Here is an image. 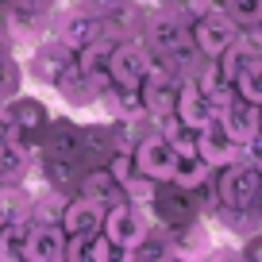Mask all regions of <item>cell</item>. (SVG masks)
<instances>
[{
    "label": "cell",
    "mask_w": 262,
    "mask_h": 262,
    "mask_svg": "<svg viewBox=\"0 0 262 262\" xmlns=\"http://www.w3.org/2000/svg\"><path fill=\"white\" fill-rule=\"evenodd\" d=\"M262 196V170L243 158L224 166L220 173V205L231 208V212H247L251 205H258Z\"/></svg>",
    "instance_id": "6da1fadb"
},
{
    "label": "cell",
    "mask_w": 262,
    "mask_h": 262,
    "mask_svg": "<svg viewBox=\"0 0 262 262\" xmlns=\"http://www.w3.org/2000/svg\"><path fill=\"white\" fill-rule=\"evenodd\" d=\"M150 66H155V54L147 42H120L108 50V81L120 89H139Z\"/></svg>",
    "instance_id": "7a4b0ae2"
},
{
    "label": "cell",
    "mask_w": 262,
    "mask_h": 262,
    "mask_svg": "<svg viewBox=\"0 0 262 262\" xmlns=\"http://www.w3.org/2000/svg\"><path fill=\"white\" fill-rule=\"evenodd\" d=\"M100 231H104L108 239H116V243L139 247L143 239H147V231H150V220H147V212H143V205H135V201L123 196V201H116V205L104 208Z\"/></svg>",
    "instance_id": "3957f363"
},
{
    "label": "cell",
    "mask_w": 262,
    "mask_h": 262,
    "mask_svg": "<svg viewBox=\"0 0 262 262\" xmlns=\"http://www.w3.org/2000/svg\"><path fill=\"white\" fill-rule=\"evenodd\" d=\"M178 70H170V66H150L147 77H143L139 85V97H143V112L155 116V120H162V116H173V100H178Z\"/></svg>",
    "instance_id": "277c9868"
},
{
    "label": "cell",
    "mask_w": 262,
    "mask_h": 262,
    "mask_svg": "<svg viewBox=\"0 0 262 262\" xmlns=\"http://www.w3.org/2000/svg\"><path fill=\"white\" fill-rule=\"evenodd\" d=\"M193 47H196V54H205V58H220L224 50L231 47V42L239 39V27L231 24L228 16H224L220 8H212V12H205V16L196 19V27H193Z\"/></svg>",
    "instance_id": "5b68a950"
},
{
    "label": "cell",
    "mask_w": 262,
    "mask_h": 262,
    "mask_svg": "<svg viewBox=\"0 0 262 262\" xmlns=\"http://www.w3.org/2000/svg\"><path fill=\"white\" fill-rule=\"evenodd\" d=\"M131 162H135L139 173H147L150 181H170L173 166H178V150L170 147L166 135H147L143 143L131 147Z\"/></svg>",
    "instance_id": "8992f818"
},
{
    "label": "cell",
    "mask_w": 262,
    "mask_h": 262,
    "mask_svg": "<svg viewBox=\"0 0 262 262\" xmlns=\"http://www.w3.org/2000/svg\"><path fill=\"white\" fill-rule=\"evenodd\" d=\"M216 123H220V131L228 135L231 143L247 147V143L262 131V108L251 104V100H243V97H231L228 104L216 112Z\"/></svg>",
    "instance_id": "52a82bcc"
},
{
    "label": "cell",
    "mask_w": 262,
    "mask_h": 262,
    "mask_svg": "<svg viewBox=\"0 0 262 262\" xmlns=\"http://www.w3.org/2000/svg\"><path fill=\"white\" fill-rule=\"evenodd\" d=\"M62 251H66V231H62V224H50V220L27 224L24 262H62Z\"/></svg>",
    "instance_id": "ba28073f"
},
{
    "label": "cell",
    "mask_w": 262,
    "mask_h": 262,
    "mask_svg": "<svg viewBox=\"0 0 262 262\" xmlns=\"http://www.w3.org/2000/svg\"><path fill=\"white\" fill-rule=\"evenodd\" d=\"M173 116H178V123H185L189 131H201V127H208V123L216 120V112H212V100H208V93L201 89V85H196L193 77H185V81L178 85Z\"/></svg>",
    "instance_id": "9c48e42d"
},
{
    "label": "cell",
    "mask_w": 262,
    "mask_h": 262,
    "mask_svg": "<svg viewBox=\"0 0 262 262\" xmlns=\"http://www.w3.org/2000/svg\"><path fill=\"white\" fill-rule=\"evenodd\" d=\"M104 224V205L89 201V196H74L66 201L62 208V231L66 235H81V239H93Z\"/></svg>",
    "instance_id": "30bf717a"
},
{
    "label": "cell",
    "mask_w": 262,
    "mask_h": 262,
    "mask_svg": "<svg viewBox=\"0 0 262 262\" xmlns=\"http://www.w3.org/2000/svg\"><path fill=\"white\" fill-rule=\"evenodd\" d=\"M97 35H104V19H97V16H89V12L74 8V12H66V16L58 19V35H54V39L77 54V50H85Z\"/></svg>",
    "instance_id": "8fae6325"
},
{
    "label": "cell",
    "mask_w": 262,
    "mask_h": 262,
    "mask_svg": "<svg viewBox=\"0 0 262 262\" xmlns=\"http://www.w3.org/2000/svg\"><path fill=\"white\" fill-rule=\"evenodd\" d=\"M196 155L205 158L212 170H220V166H228V162H235V158H243V147L239 143H231L228 135L220 131V123H208V127H201L196 131Z\"/></svg>",
    "instance_id": "7c38bea8"
},
{
    "label": "cell",
    "mask_w": 262,
    "mask_h": 262,
    "mask_svg": "<svg viewBox=\"0 0 262 262\" xmlns=\"http://www.w3.org/2000/svg\"><path fill=\"white\" fill-rule=\"evenodd\" d=\"M74 50L70 47H62V42H42L39 50H35V58L31 62H27V70H31L35 77H39V81H47V85H54L58 77L66 74V70H70V66H74Z\"/></svg>",
    "instance_id": "4fadbf2b"
},
{
    "label": "cell",
    "mask_w": 262,
    "mask_h": 262,
    "mask_svg": "<svg viewBox=\"0 0 262 262\" xmlns=\"http://www.w3.org/2000/svg\"><path fill=\"white\" fill-rule=\"evenodd\" d=\"M81 196H89V201H97V205H116V201H123V189L116 185V178L108 170H93L81 178Z\"/></svg>",
    "instance_id": "5bb4252c"
},
{
    "label": "cell",
    "mask_w": 262,
    "mask_h": 262,
    "mask_svg": "<svg viewBox=\"0 0 262 262\" xmlns=\"http://www.w3.org/2000/svg\"><path fill=\"white\" fill-rule=\"evenodd\" d=\"M208 173H212V166L205 162L201 155H178V166H173V185L178 189H196V185H205Z\"/></svg>",
    "instance_id": "9a60e30c"
},
{
    "label": "cell",
    "mask_w": 262,
    "mask_h": 262,
    "mask_svg": "<svg viewBox=\"0 0 262 262\" xmlns=\"http://www.w3.org/2000/svg\"><path fill=\"white\" fill-rule=\"evenodd\" d=\"M89 262H135V247L116 243L104 231H97V235L89 239Z\"/></svg>",
    "instance_id": "2e32d148"
},
{
    "label": "cell",
    "mask_w": 262,
    "mask_h": 262,
    "mask_svg": "<svg viewBox=\"0 0 262 262\" xmlns=\"http://www.w3.org/2000/svg\"><path fill=\"white\" fill-rule=\"evenodd\" d=\"M24 239H27V224L19 220L0 224V262H24Z\"/></svg>",
    "instance_id": "e0dca14e"
},
{
    "label": "cell",
    "mask_w": 262,
    "mask_h": 262,
    "mask_svg": "<svg viewBox=\"0 0 262 262\" xmlns=\"http://www.w3.org/2000/svg\"><path fill=\"white\" fill-rule=\"evenodd\" d=\"M220 12L235 27H247V31H251V27L262 19V0H220Z\"/></svg>",
    "instance_id": "ac0fdd59"
},
{
    "label": "cell",
    "mask_w": 262,
    "mask_h": 262,
    "mask_svg": "<svg viewBox=\"0 0 262 262\" xmlns=\"http://www.w3.org/2000/svg\"><path fill=\"white\" fill-rule=\"evenodd\" d=\"M208 247H212V243H208V231L205 228H189V231H181V235L170 243V251L173 254H185V258L196 262V258H205V254H208Z\"/></svg>",
    "instance_id": "d6986e66"
},
{
    "label": "cell",
    "mask_w": 262,
    "mask_h": 262,
    "mask_svg": "<svg viewBox=\"0 0 262 262\" xmlns=\"http://www.w3.org/2000/svg\"><path fill=\"white\" fill-rule=\"evenodd\" d=\"M231 89H235V97L251 100V104H262V62L247 66L243 74H239L235 81H231Z\"/></svg>",
    "instance_id": "ffe728a7"
},
{
    "label": "cell",
    "mask_w": 262,
    "mask_h": 262,
    "mask_svg": "<svg viewBox=\"0 0 262 262\" xmlns=\"http://www.w3.org/2000/svg\"><path fill=\"white\" fill-rule=\"evenodd\" d=\"M19 77H24L19 66L12 62L8 54H0V100H12L19 93Z\"/></svg>",
    "instance_id": "44dd1931"
},
{
    "label": "cell",
    "mask_w": 262,
    "mask_h": 262,
    "mask_svg": "<svg viewBox=\"0 0 262 262\" xmlns=\"http://www.w3.org/2000/svg\"><path fill=\"white\" fill-rule=\"evenodd\" d=\"M123 4H127V0H77V8L97 16V19H108L116 8H123Z\"/></svg>",
    "instance_id": "7402d4cb"
},
{
    "label": "cell",
    "mask_w": 262,
    "mask_h": 262,
    "mask_svg": "<svg viewBox=\"0 0 262 262\" xmlns=\"http://www.w3.org/2000/svg\"><path fill=\"white\" fill-rule=\"evenodd\" d=\"M19 139V127H16V116H12L8 104H0V143H12Z\"/></svg>",
    "instance_id": "603a6c76"
},
{
    "label": "cell",
    "mask_w": 262,
    "mask_h": 262,
    "mask_svg": "<svg viewBox=\"0 0 262 262\" xmlns=\"http://www.w3.org/2000/svg\"><path fill=\"white\" fill-rule=\"evenodd\" d=\"M205 262H247V254L239 247H208Z\"/></svg>",
    "instance_id": "cb8c5ba5"
},
{
    "label": "cell",
    "mask_w": 262,
    "mask_h": 262,
    "mask_svg": "<svg viewBox=\"0 0 262 262\" xmlns=\"http://www.w3.org/2000/svg\"><path fill=\"white\" fill-rule=\"evenodd\" d=\"M166 262H193V258H185V254H173V251H170V258H166Z\"/></svg>",
    "instance_id": "d4e9b609"
},
{
    "label": "cell",
    "mask_w": 262,
    "mask_h": 262,
    "mask_svg": "<svg viewBox=\"0 0 262 262\" xmlns=\"http://www.w3.org/2000/svg\"><path fill=\"white\" fill-rule=\"evenodd\" d=\"M12 4H16V0H0V12H8V8H12Z\"/></svg>",
    "instance_id": "484cf974"
},
{
    "label": "cell",
    "mask_w": 262,
    "mask_h": 262,
    "mask_svg": "<svg viewBox=\"0 0 262 262\" xmlns=\"http://www.w3.org/2000/svg\"><path fill=\"white\" fill-rule=\"evenodd\" d=\"M258 208H262V196H258Z\"/></svg>",
    "instance_id": "4316f807"
}]
</instances>
